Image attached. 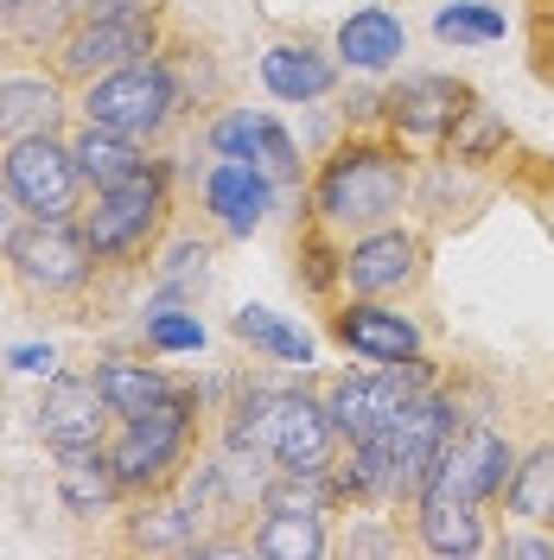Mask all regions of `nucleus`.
<instances>
[{"instance_id":"obj_12","label":"nucleus","mask_w":554,"mask_h":560,"mask_svg":"<svg viewBox=\"0 0 554 560\" xmlns=\"http://www.w3.org/2000/svg\"><path fill=\"white\" fill-rule=\"evenodd\" d=\"M459 401H452L447 388H420L408 395V408L395 415L389 427V453H395V485H402V503H415L420 485H427V471H434V458L440 446L452 440V427H459Z\"/></svg>"},{"instance_id":"obj_13","label":"nucleus","mask_w":554,"mask_h":560,"mask_svg":"<svg viewBox=\"0 0 554 560\" xmlns=\"http://www.w3.org/2000/svg\"><path fill=\"white\" fill-rule=\"evenodd\" d=\"M472 103V90L447 77V70H420V77H402L395 90H389V135L402 140V147H440L452 135V121H459V108Z\"/></svg>"},{"instance_id":"obj_15","label":"nucleus","mask_w":554,"mask_h":560,"mask_svg":"<svg viewBox=\"0 0 554 560\" xmlns=\"http://www.w3.org/2000/svg\"><path fill=\"white\" fill-rule=\"evenodd\" d=\"M332 338L350 357H363V363H402V357H420L427 350L420 325L408 313H395L389 300H345L332 313Z\"/></svg>"},{"instance_id":"obj_33","label":"nucleus","mask_w":554,"mask_h":560,"mask_svg":"<svg viewBox=\"0 0 554 560\" xmlns=\"http://www.w3.org/2000/svg\"><path fill=\"white\" fill-rule=\"evenodd\" d=\"M13 370H26V376H58V357H51V345H20L13 350Z\"/></svg>"},{"instance_id":"obj_5","label":"nucleus","mask_w":554,"mask_h":560,"mask_svg":"<svg viewBox=\"0 0 554 560\" xmlns=\"http://www.w3.org/2000/svg\"><path fill=\"white\" fill-rule=\"evenodd\" d=\"M185 83H178L173 58L160 51V58H140L128 70H108L96 83H83L77 90V115L83 121H96V128H115V135L140 140V147H153V140L173 135V121L185 115Z\"/></svg>"},{"instance_id":"obj_27","label":"nucleus","mask_w":554,"mask_h":560,"mask_svg":"<svg viewBox=\"0 0 554 560\" xmlns=\"http://www.w3.org/2000/svg\"><path fill=\"white\" fill-rule=\"evenodd\" d=\"M230 331H236L243 345H255L262 357H275V363H293V370L312 363V338L300 325H287L280 313H268V306H243V313L230 318Z\"/></svg>"},{"instance_id":"obj_7","label":"nucleus","mask_w":554,"mask_h":560,"mask_svg":"<svg viewBox=\"0 0 554 560\" xmlns=\"http://www.w3.org/2000/svg\"><path fill=\"white\" fill-rule=\"evenodd\" d=\"M0 261L26 300H70L96 275V255H90V236L77 217H26Z\"/></svg>"},{"instance_id":"obj_26","label":"nucleus","mask_w":554,"mask_h":560,"mask_svg":"<svg viewBox=\"0 0 554 560\" xmlns=\"http://www.w3.org/2000/svg\"><path fill=\"white\" fill-rule=\"evenodd\" d=\"M447 147V160H459V166H478V160H497L504 147H510V121L497 115L490 103H472L459 108V121H452V135L440 140Z\"/></svg>"},{"instance_id":"obj_20","label":"nucleus","mask_w":554,"mask_h":560,"mask_svg":"<svg viewBox=\"0 0 554 560\" xmlns=\"http://www.w3.org/2000/svg\"><path fill=\"white\" fill-rule=\"evenodd\" d=\"M65 121V83L58 77H0V140L58 135Z\"/></svg>"},{"instance_id":"obj_17","label":"nucleus","mask_w":554,"mask_h":560,"mask_svg":"<svg viewBox=\"0 0 554 560\" xmlns=\"http://www.w3.org/2000/svg\"><path fill=\"white\" fill-rule=\"evenodd\" d=\"M338 51H319L312 38H275L268 51H262V83H268V96L275 103H325L332 90H338Z\"/></svg>"},{"instance_id":"obj_6","label":"nucleus","mask_w":554,"mask_h":560,"mask_svg":"<svg viewBox=\"0 0 554 560\" xmlns=\"http://www.w3.org/2000/svg\"><path fill=\"white\" fill-rule=\"evenodd\" d=\"M160 51H166L160 7H135V13H83V20H70V33L45 58H51V77L65 90H83L108 70H128L140 58H160Z\"/></svg>"},{"instance_id":"obj_23","label":"nucleus","mask_w":554,"mask_h":560,"mask_svg":"<svg viewBox=\"0 0 554 560\" xmlns=\"http://www.w3.org/2000/svg\"><path fill=\"white\" fill-rule=\"evenodd\" d=\"M128 548H205V523H198V510L185 497L153 490L128 516Z\"/></svg>"},{"instance_id":"obj_3","label":"nucleus","mask_w":554,"mask_h":560,"mask_svg":"<svg viewBox=\"0 0 554 560\" xmlns=\"http://www.w3.org/2000/svg\"><path fill=\"white\" fill-rule=\"evenodd\" d=\"M166 217H173V173H166V160H153L147 173L122 178L108 191H90V205L77 210L96 268H140V261H153L160 236H166Z\"/></svg>"},{"instance_id":"obj_34","label":"nucleus","mask_w":554,"mask_h":560,"mask_svg":"<svg viewBox=\"0 0 554 560\" xmlns=\"http://www.w3.org/2000/svg\"><path fill=\"white\" fill-rule=\"evenodd\" d=\"M345 555H402V535H377V528H357L345 541Z\"/></svg>"},{"instance_id":"obj_2","label":"nucleus","mask_w":554,"mask_h":560,"mask_svg":"<svg viewBox=\"0 0 554 560\" xmlns=\"http://www.w3.org/2000/svg\"><path fill=\"white\" fill-rule=\"evenodd\" d=\"M415 198V160L395 135L377 140H345L319 173H312V223L325 230H377L395 223Z\"/></svg>"},{"instance_id":"obj_18","label":"nucleus","mask_w":554,"mask_h":560,"mask_svg":"<svg viewBox=\"0 0 554 560\" xmlns=\"http://www.w3.org/2000/svg\"><path fill=\"white\" fill-rule=\"evenodd\" d=\"M415 541L427 555H478L490 535H485V503L459 497L447 485H420L415 497Z\"/></svg>"},{"instance_id":"obj_19","label":"nucleus","mask_w":554,"mask_h":560,"mask_svg":"<svg viewBox=\"0 0 554 560\" xmlns=\"http://www.w3.org/2000/svg\"><path fill=\"white\" fill-rule=\"evenodd\" d=\"M332 51H338V65L357 70V77H382V70H395L408 58V26H402V13H389V7H357L345 26L332 33Z\"/></svg>"},{"instance_id":"obj_31","label":"nucleus","mask_w":554,"mask_h":560,"mask_svg":"<svg viewBox=\"0 0 554 560\" xmlns=\"http://www.w3.org/2000/svg\"><path fill=\"white\" fill-rule=\"evenodd\" d=\"M147 345L153 350H205V325L178 306H153L147 313Z\"/></svg>"},{"instance_id":"obj_29","label":"nucleus","mask_w":554,"mask_h":560,"mask_svg":"<svg viewBox=\"0 0 554 560\" xmlns=\"http://www.w3.org/2000/svg\"><path fill=\"white\" fill-rule=\"evenodd\" d=\"M504 33H510V20L490 0H452L434 13V38H447V45H497Z\"/></svg>"},{"instance_id":"obj_9","label":"nucleus","mask_w":554,"mask_h":560,"mask_svg":"<svg viewBox=\"0 0 554 560\" xmlns=\"http://www.w3.org/2000/svg\"><path fill=\"white\" fill-rule=\"evenodd\" d=\"M0 173L13 185V198L26 205V217H77L90 185L77 173V153L65 135H20L0 140Z\"/></svg>"},{"instance_id":"obj_37","label":"nucleus","mask_w":554,"mask_h":560,"mask_svg":"<svg viewBox=\"0 0 554 560\" xmlns=\"http://www.w3.org/2000/svg\"><path fill=\"white\" fill-rule=\"evenodd\" d=\"M20 7H26V0H0V26H7V20H13Z\"/></svg>"},{"instance_id":"obj_32","label":"nucleus","mask_w":554,"mask_h":560,"mask_svg":"<svg viewBox=\"0 0 554 560\" xmlns=\"http://www.w3.org/2000/svg\"><path fill=\"white\" fill-rule=\"evenodd\" d=\"M20 223H26V205L13 198V185H7V173H0V255H7L13 236H20Z\"/></svg>"},{"instance_id":"obj_35","label":"nucleus","mask_w":554,"mask_h":560,"mask_svg":"<svg viewBox=\"0 0 554 560\" xmlns=\"http://www.w3.org/2000/svg\"><path fill=\"white\" fill-rule=\"evenodd\" d=\"M504 555H529V560H554V535H510Z\"/></svg>"},{"instance_id":"obj_11","label":"nucleus","mask_w":554,"mask_h":560,"mask_svg":"<svg viewBox=\"0 0 554 560\" xmlns=\"http://www.w3.org/2000/svg\"><path fill=\"white\" fill-rule=\"evenodd\" d=\"M510 478H517V446L485 420H459L440 458H434V471H427V485H447L472 503H497L510 490Z\"/></svg>"},{"instance_id":"obj_36","label":"nucleus","mask_w":554,"mask_h":560,"mask_svg":"<svg viewBox=\"0 0 554 560\" xmlns=\"http://www.w3.org/2000/svg\"><path fill=\"white\" fill-rule=\"evenodd\" d=\"M135 7H160V0H70V13H135Z\"/></svg>"},{"instance_id":"obj_24","label":"nucleus","mask_w":554,"mask_h":560,"mask_svg":"<svg viewBox=\"0 0 554 560\" xmlns=\"http://www.w3.org/2000/svg\"><path fill=\"white\" fill-rule=\"evenodd\" d=\"M90 376H96V388H103V401L115 408V420H122V415H140V408H153L160 395H173V388H178L166 370L135 363V357H103Z\"/></svg>"},{"instance_id":"obj_1","label":"nucleus","mask_w":554,"mask_h":560,"mask_svg":"<svg viewBox=\"0 0 554 560\" xmlns=\"http://www.w3.org/2000/svg\"><path fill=\"white\" fill-rule=\"evenodd\" d=\"M338 446L345 440L325 415V395H307V388L255 383L236 395V408L223 420V453L268 465V471H332Z\"/></svg>"},{"instance_id":"obj_25","label":"nucleus","mask_w":554,"mask_h":560,"mask_svg":"<svg viewBox=\"0 0 554 560\" xmlns=\"http://www.w3.org/2000/svg\"><path fill=\"white\" fill-rule=\"evenodd\" d=\"M504 503H510L517 523H549L554 528V440H542L535 453L517 458V478L504 490Z\"/></svg>"},{"instance_id":"obj_30","label":"nucleus","mask_w":554,"mask_h":560,"mask_svg":"<svg viewBox=\"0 0 554 560\" xmlns=\"http://www.w3.org/2000/svg\"><path fill=\"white\" fill-rule=\"evenodd\" d=\"M262 135H268V108H230V115H217L210 121V153L217 160H249V166H262Z\"/></svg>"},{"instance_id":"obj_22","label":"nucleus","mask_w":554,"mask_h":560,"mask_svg":"<svg viewBox=\"0 0 554 560\" xmlns=\"http://www.w3.org/2000/svg\"><path fill=\"white\" fill-rule=\"evenodd\" d=\"M70 153H77V173H83L90 191H108V185H122V178H135V173L153 166L140 140L115 135V128H96V121H83V128L70 135Z\"/></svg>"},{"instance_id":"obj_14","label":"nucleus","mask_w":554,"mask_h":560,"mask_svg":"<svg viewBox=\"0 0 554 560\" xmlns=\"http://www.w3.org/2000/svg\"><path fill=\"white\" fill-rule=\"evenodd\" d=\"M108 433H115V408L103 401L96 376H51L38 401V440L51 453H77V446H108Z\"/></svg>"},{"instance_id":"obj_8","label":"nucleus","mask_w":554,"mask_h":560,"mask_svg":"<svg viewBox=\"0 0 554 560\" xmlns=\"http://www.w3.org/2000/svg\"><path fill=\"white\" fill-rule=\"evenodd\" d=\"M420 388H434L427 350L420 357H402V363H377V370L338 376V383L325 388V415L338 427V440H363V433L395 427V415L408 408V395H420Z\"/></svg>"},{"instance_id":"obj_4","label":"nucleus","mask_w":554,"mask_h":560,"mask_svg":"<svg viewBox=\"0 0 554 560\" xmlns=\"http://www.w3.org/2000/svg\"><path fill=\"white\" fill-rule=\"evenodd\" d=\"M198 388L178 383L173 395H160L153 408L140 415H122L115 433H108V465L128 497H153V490H173L178 471H185V453H192V433H198Z\"/></svg>"},{"instance_id":"obj_28","label":"nucleus","mask_w":554,"mask_h":560,"mask_svg":"<svg viewBox=\"0 0 554 560\" xmlns=\"http://www.w3.org/2000/svg\"><path fill=\"white\" fill-rule=\"evenodd\" d=\"M153 280H160V306L198 300V293L210 287V243H160Z\"/></svg>"},{"instance_id":"obj_16","label":"nucleus","mask_w":554,"mask_h":560,"mask_svg":"<svg viewBox=\"0 0 554 560\" xmlns=\"http://www.w3.org/2000/svg\"><path fill=\"white\" fill-rule=\"evenodd\" d=\"M205 210L217 217L223 236H255L275 210V178L268 166H249V160H217L205 173Z\"/></svg>"},{"instance_id":"obj_21","label":"nucleus","mask_w":554,"mask_h":560,"mask_svg":"<svg viewBox=\"0 0 554 560\" xmlns=\"http://www.w3.org/2000/svg\"><path fill=\"white\" fill-rule=\"evenodd\" d=\"M58 497H65L70 516H103L115 510L128 490L108 465V446H77V453H58Z\"/></svg>"},{"instance_id":"obj_10","label":"nucleus","mask_w":554,"mask_h":560,"mask_svg":"<svg viewBox=\"0 0 554 560\" xmlns=\"http://www.w3.org/2000/svg\"><path fill=\"white\" fill-rule=\"evenodd\" d=\"M420 280H427V236L408 223H377V230H357L345 243L338 287L350 300H402Z\"/></svg>"}]
</instances>
